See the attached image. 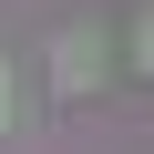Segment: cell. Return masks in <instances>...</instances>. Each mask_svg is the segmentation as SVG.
Here are the masks:
<instances>
[{
    "label": "cell",
    "instance_id": "1",
    "mask_svg": "<svg viewBox=\"0 0 154 154\" xmlns=\"http://www.w3.org/2000/svg\"><path fill=\"white\" fill-rule=\"evenodd\" d=\"M51 62H62V72H51L62 93H93V82H103V41H93V31H62V51H51Z\"/></svg>",
    "mask_w": 154,
    "mask_h": 154
},
{
    "label": "cell",
    "instance_id": "3",
    "mask_svg": "<svg viewBox=\"0 0 154 154\" xmlns=\"http://www.w3.org/2000/svg\"><path fill=\"white\" fill-rule=\"evenodd\" d=\"M0 113H11V72H0Z\"/></svg>",
    "mask_w": 154,
    "mask_h": 154
},
{
    "label": "cell",
    "instance_id": "2",
    "mask_svg": "<svg viewBox=\"0 0 154 154\" xmlns=\"http://www.w3.org/2000/svg\"><path fill=\"white\" fill-rule=\"evenodd\" d=\"M134 72H154V0L134 11Z\"/></svg>",
    "mask_w": 154,
    "mask_h": 154
}]
</instances>
